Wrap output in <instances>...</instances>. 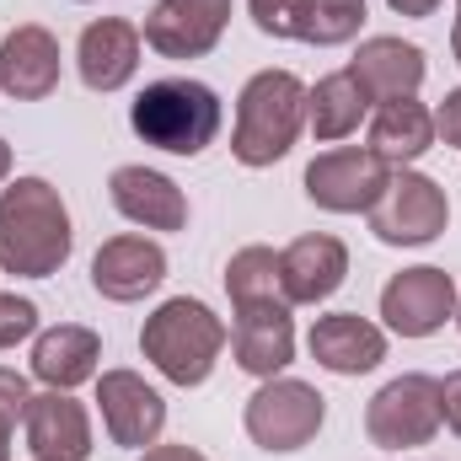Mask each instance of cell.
Listing matches in <instances>:
<instances>
[{"instance_id":"8","label":"cell","mask_w":461,"mask_h":461,"mask_svg":"<svg viewBox=\"0 0 461 461\" xmlns=\"http://www.w3.org/2000/svg\"><path fill=\"white\" fill-rule=\"evenodd\" d=\"M386 177L392 172L370 145L365 150L348 145V150H328V156H317L306 167V194H312V204H322L333 215H354V210H370L381 199Z\"/></svg>"},{"instance_id":"3","label":"cell","mask_w":461,"mask_h":461,"mask_svg":"<svg viewBox=\"0 0 461 461\" xmlns=\"http://www.w3.org/2000/svg\"><path fill=\"white\" fill-rule=\"evenodd\" d=\"M306 123V86L290 70H263L241 86L230 150L241 167H274Z\"/></svg>"},{"instance_id":"32","label":"cell","mask_w":461,"mask_h":461,"mask_svg":"<svg viewBox=\"0 0 461 461\" xmlns=\"http://www.w3.org/2000/svg\"><path fill=\"white\" fill-rule=\"evenodd\" d=\"M386 5H392V11H402V16H429L440 0H386Z\"/></svg>"},{"instance_id":"10","label":"cell","mask_w":461,"mask_h":461,"mask_svg":"<svg viewBox=\"0 0 461 461\" xmlns=\"http://www.w3.org/2000/svg\"><path fill=\"white\" fill-rule=\"evenodd\" d=\"M230 0H161L145 22V43L167 59H199L221 43Z\"/></svg>"},{"instance_id":"16","label":"cell","mask_w":461,"mask_h":461,"mask_svg":"<svg viewBox=\"0 0 461 461\" xmlns=\"http://www.w3.org/2000/svg\"><path fill=\"white\" fill-rule=\"evenodd\" d=\"M348 76L359 81V92L370 103H397L413 97L424 81V49L402 43V38H370L359 43V54L348 59Z\"/></svg>"},{"instance_id":"19","label":"cell","mask_w":461,"mask_h":461,"mask_svg":"<svg viewBox=\"0 0 461 461\" xmlns=\"http://www.w3.org/2000/svg\"><path fill=\"white\" fill-rule=\"evenodd\" d=\"M76 65H81V81L92 92H118L134 70H140V27H129L123 16H103L81 32V49H76Z\"/></svg>"},{"instance_id":"17","label":"cell","mask_w":461,"mask_h":461,"mask_svg":"<svg viewBox=\"0 0 461 461\" xmlns=\"http://www.w3.org/2000/svg\"><path fill=\"white\" fill-rule=\"evenodd\" d=\"M108 194H113L118 215H129L134 226H145V230H183L188 226V199H183V188H177L172 177L150 172V167H118L113 183H108Z\"/></svg>"},{"instance_id":"5","label":"cell","mask_w":461,"mask_h":461,"mask_svg":"<svg viewBox=\"0 0 461 461\" xmlns=\"http://www.w3.org/2000/svg\"><path fill=\"white\" fill-rule=\"evenodd\" d=\"M435 429H440V381L435 375H397L365 408V435L381 451L424 446Z\"/></svg>"},{"instance_id":"36","label":"cell","mask_w":461,"mask_h":461,"mask_svg":"<svg viewBox=\"0 0 461 461\" xmlns=\"http://www.w3.org/2000/svg\"><path fill=\"white\" fill-rule=\"evenodd\" d=\"M456 322H461V301H456Z\"/></svg>"},{"instance_id":"21","label":"cell","mask_w":461,"mask_h":461,"mask_svg":"<svg viewBox=\"0 0 461 461\" xmlns=\"http://www.w3.org/2000/svg\"><path fill=\"white\" fill-rule=\"evenodd\" d=\"M97 359H103L97 333H92V328H76V322L49 328V333L32 344V370H38V381H49L54 392H70V386L92 381V375H97Z\"/></svg>"},{"instance_id":"1","label":"cell","mask_w":461,"mask_h":461,"mask_svg":"<svg viewBox=\"0 0 461 461\" xmlns=\"http://www.w3.org/2000/svg\"><path fill=\"white\" fill-rule=\"evenodd\" d=\"M70 210L43 177H16L0 194V268L22 279H49L70 258Z\"/></svg>"},{"instance_id":"2","label":"cell","mask_w":461,"mask_h":461,"mask_svg":"<svg viewBox=\"0 0 461 461\" xmlns=\"http://www.w3.org/2000/svg\"><path fill=\"white\" fill-rule=\"evenodd\" d=\"M129 123L145 145L156 150H172V156H199L215 134H221V97L204 86V81H188V76H172V81H150L134 108Z\"/></svg>"},{"instance_id":"30","label":"cell","mask_w":461,"mask_h":461,"mask_svg":"<svg viewBox=\"0 0 461 461\" xmlns=\"http://www.w3.org/2000/svg\"><path fill=\"white\" fill-rule=\"evenodd\" d=\"M440 419L461 435V370H451V375L440 381Z\"/></svg>"},{"instance_id":"33","label":"cell","mask_w":461,"mask_h":461,"mask_svg":"<svg viewBox=\"0 0 461 461\" xmlns=\"http://www.w3.org/2000/svg\"><path fill=\"white\" fill-rule=\"evenodd\" d=\"M5 172H11V145L0 140V183H5Z\"/></svg>"},{"instance_id":"27","label":"cell","mask_w":461,"mask_h":461,"mask_svg":"<svg viewBox=\"0 0 461 461\" xmlns=\"http://www.w3.org/2000/svg\"><path fill=\"white\" fill-rule=\"evenodd\" d=\"M27 402H32L27 381H22L16 370H0V424H5V429H11L16 419H27Z\"/></svg>"},{"instance_id":"11","label":"cell","mask_w":461,"mask_h":461,"mask_svg":"<svg viewBox=\"0 0 461 461\" xmlns=\"http://www.w3.org/2000/svg\"><path fill=\"white\" fill-rule=\"evenodd\" d=\"M97 402H103V424H108L113 446H129V451L156 446V435L167 424V402L134 370H108L97 381Z\"/></svg>"},{"instance_id":"28","label":"cell","mask_w":461,"mask_h":461,"mask_svg":"<svg viewBox=\"0 0 461 461\" xmlns=\"http://www.w3.org/2000/svg\"><path fill=\"white\" fill-rule=\"evenodd\" d=\"M290 11H295V0H252V22L274 38H290Z\"/></svg>"},{"instance_id":"35","label":"cell","mask_w":461,"mask_h":461,"mask_svg":"<svg viewBox=\"0 0 461 461\" xmlns=\"http://www.w3.org/2000/svg\"><path fill=\"white\" fill-rule=\"evenodd\" d=\"M451 49H456V65H461V16H456V32H451Z\"/></svg>"},{"instance_id":"23","label":"cell","mask_w":461,"mask_h":461,"mask_svg":"<svg viewBox=\"0 0 461 461\" xmlns=\"http://www.w3.org/2000/svg\"><path fill=\"white\" fill-rule=\"evenodd\" d=\"M365 108H370V97L359 92V81L348 70L322 76L317 92H306V118H312V134L317 140H344V134H354Z\"/></svg>"},{"instance_id":"18","label":"cell","mask_w":461,"mask_h":461,"mask_svg":"<svg viewBox=\"0 0 461 461\" xmlns=\"http://www.w3.org/2000/svg\"><path fill=\"white\" fill-rule=\"evenodd\" d=\"M0 86L22 103H38L59 86V43L49 27H16L0 43Z\"/></svg>"},{"instance_id":"34","label":"cell","mask_w":461,"mask_h":461,"mask_svg":"<svg viewBox=\"0 0 461 461\" xmlns=\"http://www.w3.org/2000/svg\"><path fill=\"white\" fill-rule=\"evenodd\" d=\"M0 461H11V429L0 424Z\"/></svg>"},{"instance_id":"6","label":"cell","mask_w":461,"mask_h":461,"mask_svg":"<svg viewBox=\"0 0 461 461\" xmlns=\"http://www.w3.org/2000/svg\"><path fill=\"white\" fill-rule=\"evenodd\" d=\"M446 194L424 172H392L381 199L370 204V230L386 247H424L446 230Z\"/></svg>"},{"instance_id":"7","label":"cell","mask_w":461,"mask_h":461,"mask_svg":"<svg viewBox=\"0 0 461 461\" xmlns=\"http://www.w3.org/2000/svg\"><path fill=\"white\" fill-rule=\"evenodd\" d=\"M322 392L306 381H268L247 402V435L263 451H301L322 429Z\"/></svg>"},{"instance_id":"25","label":"cell","mask_w":461,"mask_h":461,"mask_svg":"<svg viewBox=\"0 0 461 461\" xmlns=\"http://www.w3.org/2000/svg\"><path fill=\"white\" fill-rule=\"evenodd\" d=\"M226 290H230V306L285 301V285H279V252H274V247H241V252L226 263Z\"/></svg>"},{"instance_id":"20","label":"cell","mask_w":461,"mask_h":461,"mask_svg":"<svg viewBox=\"0 0 461 461\" xmlns=\"http://www.w3.org/2000/svg\"><path fill=\"white\" fill-rule=\"evenodd\" d=\"M306 344H312V359L328 365L333 375H365V370H375V365L386 359V339H381V328L365 322V317H354V312H333V317H322V322L312 328Z\"/></svg>"},{"instance_id":"15","label":"cell","mask_w":461,"mask_h":461,"mask_svg":"<svg viewBox=\"0 0 461 461\" xmlns=\"http://www.w3.org/2000/svg\"><path fill=\"white\" fill-rule=\"evenodd\" d=\"M27 451L38 461H86L92 456V424L86 408L70 392H43L27 402Z\"/></svg>"},{"instance_id":"9","label":"cell","mask_w":461,"mask_h":461,"mask_svg":"<svg viewBox=\"0 0 461 461\" xmlns=\"http://www.w3.org/2000/svg\"><path fill=\"white\" fill-rule=\"evenodd\" d=\"M451 312H456V285L446 268H402L381 290V317L402 339H429L435 328H446Z\"/></svg>"},{"instance_id":"26","label":"cell","mask_w":461,"mask_h":461,"mask_svg":"<svg viewBox=\"0 0 461 461\" xmlns=\"http://www.w3.org/2000/svg\"><path fill=\"white\" fill-rule=\"evenodd\" d=\"M32 328H38V306L22 301V295H0V348L22 344Z\"/></svg>"},{"instance_id":"4","label":"cell","mask_w":461,"mask_h":461,"mask_svg":"<svg viewBox=\"0 0 461 461\" xmlns=\"http://www.w3.org/2000/svg\"><path fill=\"white\" fill-rule=\"evenodd\" d=\"M140 348H145V359H150L167 381L199 386V381H210V370H215V359H221V348H226V328H221V317H215L204 301L177 295V301L156 306V317H145Z\"/></svg>"},{"instance_id":"14","label":"cell","mask_w":461,"mask_h":461,"mask_svg":"<svg viewBox=\"0 0 461 461\" xmlns=\"http://www.w3.org/2000/svg\"><path fill=\"white\" fill-rule=\"evenodd\" d=\"M167 279V252L145 236H113L92 258V285L108 301H140Z\"/></svg>"},{"instance_id":"24","label":"cell","mask_w":461,"mask_h":461,"mask_svg":"<svg viewBox=\"0 0 461 461\" xmlns=\"http://www.w3.org/2000/svg\"><path fill=\"white\" fill-rule=\"evenodd\" d=\"M359 22H365V0H295L290 38L328 49V43H348L359 32Z\"/></svg>"},{"instance_id":"29","label":"cell","mask_w":461,"mask_h":461,"mask_svg":"<svg viewBox=\"0 0 461 461\" xmlns=\"http://www.w3.org/2000/svg\"><path fill=\"white\" fill-rule=\"evenodd\" d=\"M435 134H440L446 145H461V86L446 92V103H440V113H435Z\"/></svg>"},{"instance_id":"13","label":"cell","mask_w":461,"mask_h":461,"mask_svg":"<svg viewBox=\"0 0 461 461\" xmlns=\"http://www.w3.org/2000/svg\"><path fill=\"white\" fill-rule=\"evenodd\" d=\"M230 348H236V365H241L247 375H274V370H285L290 354H295V322H290V306H285V301H252V306H236Z\"/></svg>"},{"instance_id":"22","label":"cell","mask_w":461,"mask_h":461,"mask_svg":"<svg viewBox=\"0 0 461 461\" xmlns=\"http://www.w3.org/2000/svg\"><path fill=\"white\" fill-rule=\"evenodd\" d=\"M435 145V113L413 97H397V103H381V113L370 118V150L386 161V167H408L419 161L424 150Z\"/></svg>"},{"instance_id":"31","label":"cell","mask_w":461,"mask_h":461,"mask_svg":"<svg viewBox=\"0 0 461 461\" xmlns=\"http://www.w3.org/2000/svg\"><path fill=\"white\" fill-rule=\"evenodd\" d=\"M140 461H204L194 446H150Z\"/></svg>"},{"instance_id":"12","label":"cell","mask_w":461,"mask_h":461,"mask_svg":"<svg viewBox=\"0 0 461 461\" xmlns=\"http://www.w3.org/2000/svg\"><path fill=\"white\" fill-rule=\"evenodd\" d=\"M348 274V252L339 236L317 230V236H295L285 252H279V285H285V301L295 306H317L328 301Z\"/></svg>"}]
</instances>
